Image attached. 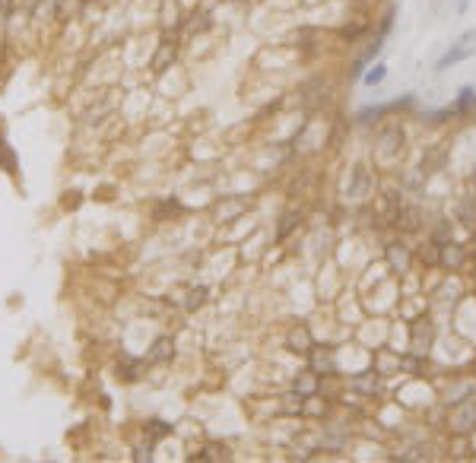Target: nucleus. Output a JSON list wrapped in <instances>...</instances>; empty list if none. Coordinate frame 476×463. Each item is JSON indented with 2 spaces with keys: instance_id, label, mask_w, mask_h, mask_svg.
<instances>
[{
  "instance_id": "f257e3e1",
  "label": "nucleus",
  "mask_w": 476,
  "mask_h": 463,
  "mask_svg": "<svg viewBox=\"0 0 476 463\" xmlns=\"http://www.w3.org/2000/svg\"><path fill=\"white\" fill-rule=\"evenodd\" d=\"M473 51H476V32H467V35H463L460 42L454 44V48H448L441 57H438L435 70H448V67H454V63L467 61V57L473 54Z\"/></svg>"
},
{
  "instance_id": "f03ea898",
  "label": "nucleus",
  "mask_w": 476,
  "mask_h": 463,
  "mask_svg": "<svg viewBox=\"0 0 476 463\" xmlns=\"http://www.w3.org/2000/svg\"><path fill=\"white\" fill-rule=\"evenodd\" d=\"M0 165H4L6 171L16 168V162H13V152H10V146H6V140H0Z\"/></svg>"
},
{
  "instance_id": "7ed1b4c3",
  "label": "nucleus",
  "mask_w": 476,
  "mask_h": 463,
  "mask_svg": "<svg viewBox=\"0 0 476 463\" xmlns=\"http://www.w3.org/2000/svg\"><path fill=\"white\" fill-rule=\"evenodd\" d=\"M384 73H387V67H384V63H374V67L365 73V82H368V86H374V82H381V80H384Z\"/></svg>"
},
{
  "instance_id": "20e7f679",
  "label": "nucleus",
  "mask_w": 476,
  "mask_h": 463,
  "mask_svg": "<svg viewBox=\"0 0 476 463\" xmlns=\"http://www.w3.org/2000/svg\"><path fill=\"white\" fill-rule=\"evenodd\" d=\"M169 346H171L169 340H159L156 346H152V352H156V359H165V355H169Z\"/></svg>"
}]
</instances>
